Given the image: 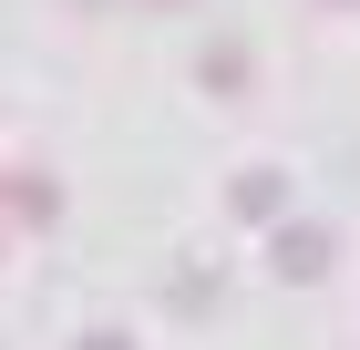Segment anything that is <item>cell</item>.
I'll list each match as a JSON object with an SVG mask.
<instances>
[{
    "label": "cell",
    "mask_w": 360,
    "mask_h": 350,
    "mask_svg": "<svg viewBox=\"0 0 360 350\" xmlns=\"http://www.w3.org/2000/svg\"><path fill=\"white\" fill-rule=\"evenodd\" d=\"M319 258H330V247H319V227H299V237H278V268H288V278H319Z\"/></svg>",
    "instance_id": "1"
}]
</instances>
